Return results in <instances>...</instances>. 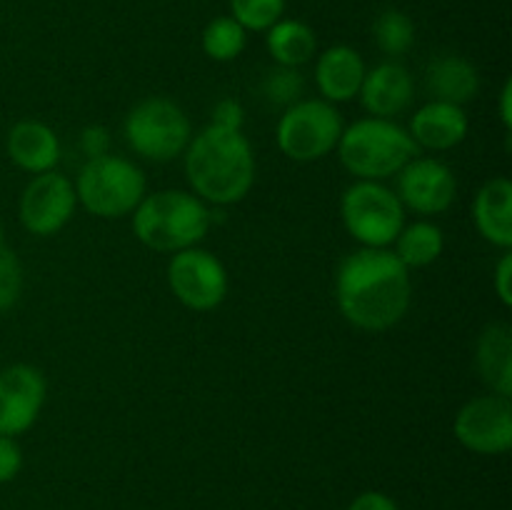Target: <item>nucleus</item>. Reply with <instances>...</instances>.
<instances>
[{"label":"nucleus","mask_w":512,"mask_h":510,"mask_svg":"<svg viewBox=\"0 0 512 510\" xmlns=\"http://www.w3.org/2000/svg\"><path fill=\"white\" fill-rule=\"evenodd\" d=\"M338 305L363 330H388L410 308V275L393 250L363 248L348 255L338 270Z\"/></svg>","instance_id":"nucleus-1"},{"label":"nucleus","mask_w":512,"mask_h":510,"mask_svg":"<svg viewBox=\"0 0 512 510\" xmlns=\"http://www.w3.org/2000/svg\"><path fill=\"white\" fill-rule=\"evenodd\" d=\"M185 173L195 193L208 203H240L255 180L253 148L240 130L208 125L188 143Z\"/></svg>","instance_id":"nucleus-2"},{"label":"nucleus","mask_w":512,"mask_h":510,"mask_svg":"<svg viewBox=\"0 0 512 510\" xmlns=\"http://www.w3.org/2000/svg\"><path fill=\"white\" fill-rule=\"evenodd\" d=\"M133 213V230L140 243L158 253L195 248L213 220L203 200L183 190H158L145 195Z\"/></svg>","instance_id":"nucleus-3"},{"label":"nucleus","mask_w":512,"mask_h":510,"mask_svg":"<svg viewBox=\"0 0 512 510\" xmlns=\"http://www.w3.org/2000/svg\"><path fill=\"white\" fill-rule=\"evenodd\" d=\"M338 153L355 178L383 180L400 173L418 155V145L393 120L365 118L343 128Z\"/></svg>","instance_id":"nucleus-4"},{"label":"nucleus","mask_w":512,"mask_h":510,"mask_svg":"<svg viewBox=\"0 0 512 510\" xmlns=\"http://www.w3.org/2000/svg\"><path fill=\"white\" fill-rule=\"evenodd\" d=\"M75 195L98 218H123L145 198V175L118 155H100L80 170Z\"/></svg>","instance_id":"nucleus-5"},{"label":"nucleus","mask_w":512,"mask_h":510,"mask_svg":"<svg viewBox=\"0 0 512 510\" xmlns=\"http://www.w3.org/2000/svg\"><path fill=\"white\" fill-rule=\"evenodd\" d=\"M348 233L365 248H385L395 243L405 225V208L398 195L378 180H358L350 185L340 203Z\"/></svg>","instance_id":"nucleus-6"},{"label":"nucleus","mask_w":512,"mask_h":510,"mask_svg":"<svg viewBox=\"0 0 512 510\" xmlns=\"http://www.w3.org/2000/svg\"><path fill=\"white\" fill-rule=\"evenodd\" d=\"M125 138L143 158L165 163L188 148L190 120L180 105L168 98H148L125 118Z\"/></svg>","instance_id":"nucleus-7"},{"label":"nucleus","mask_w":512,"mask_h":510,"mask_svg":"<svg viewBox=\"0 0 512 510\" xmlns=\"http://www.w3.org/2000/svg\"><path fill=\"white\" fill-rule=\"evenodd\" d=\"M343 120L328 100H298L278 123V145L290 160L313 163L338 148Z\"/></svg>","instance_id":"nucleus-8"},{"label":"nucleus","mask_w":512,"mask_h":510,"mask_svg":"<svg viewBox=\"0 0 512 510\" xmlns=\"http://www.w3.org/2000/svg\"><path fill=\"white\" fill-rule=\"evenodd\" d=\"M168 283L175 298L190 310H213L228 295V273L213 253L185 248L168 265Z\"/></svg>","instance_id":"nucleus-9"},{"label":"nucleus","mask_w":512,"mask_h":510,"mask_svg":"<svg viewBox=\"0 0 512 510\" xmlns=\"http://www.w3.org/2000/svg\"><path fill=\"white\" fill-rule=\"evenodd\" d=\"M455 435L480 455L508 453L512 445V405L503 395H483L460 408Z\"/></svg>","instance_id":"nucleus-10"},{"label":"nucleus","mask_w":512,"mask_h":510,"mask_svg":"<svg viewBox=\"0 0 512 510\" xmlns=\"http://www.w3.org/2000/svg\"><path fill=\"white\" fill-rule=\"evenodd\" d=\"M75 203L78 195L73 183L65 175L48 170L25 185L20 195V220L33 235H53L73 218Z\"/></svg>","instance_id":"nucleus-11"},{"label":"nucleus","mask_w":512,"mask_h":510,"mask_svg":"<svg viewBox=\"0 0 512 510\" xmlns=\"http://www.w3.org/2000/svg\"><path fill=\"white\" fill-rule=\"evenodd\" d=\"M458 193L453 170L433 158H413L398 175V198L403 208L423 215L443 213Z\"/></svg>","instance_id":"nucleus-12"},{"label":"nucleus","mask_w":512,"mask_h":510,"mask_svg":"<svg viewBox=\"0 0 512 510\" xmlns=\"http://www.w3.org/2000/svg\"><path fill=\"white\" fill-rule=\"evenodd\" d=\"M45 400V380L30 365L0 370V435L25 433L38 420Z\"/></svg>","instance_id":"nucleus-13"},{"label":"nucleus","mask_w":512,"mask_h":510,"mask_svg":"<svg viewBox=\"0 0 512 510\" xmlns=\"http://www.w3.org/2000/svg\"><path fill=\"white\" fill-rule=\"evenodd\" d=\"M358 95L373 118L390 120L413 103V78L403 65L383 63L365 73Z\"/></svg>","instance_id":"nucleus-14"},{"label":"nucleus","mask_w":512,"mask_h":510,"mask_svg":"<svg viewBox=\"0 0 512 510\" xmlns=\"http://www.w3.org/2000/svg\"><path fill=\"white\" fill-rule=\"evenodd\" d=\"M468 128V115L460 105L430 100L413 115L410 138L415 140V145H425L430 150H450L463 143Z\"/></svg>","instance_id":"nucleus-15"},{"label":"nucleus","mask_w":512,"mask_h":510,"mask_svg":"<svg viewBox=\"0 0 512 510\" xmlns=\"http://www.w3.org/2000/svg\"><path fill=\"white\" fill-rule=\"evenodd\" d=\"M365 63L358 50L348 45H335L328 48L318 58L315 65V80H318L320 93L328 103H345L360 93V85L365 78Z\"/></svg>","instance_id":"nucleus-16"},{"label":"nucleus","mask_w":512,"mask_h":510,"mask_svg":"<svg viewBox=\"0 0 512 510\" xmlns=\"http://www.w3.org/2000/svg\"><path fill=\"white\" fill-rule=\"evenodd\" d=\"M8 155L28 173H48L60 160L58 135L38 120H20L8 133Z\"/></svg>","instance_id":"nucleus-17"},{"label":"nucleus","mask_w":512,"mask_h":510,"mask_svg":"<svg viewBox=\"0 0 512 510\" xmlns=\"http://www.w3.org/2000/svg\"><path fill=\"white\" fill-rule=\"evenodd\" d=\"M475 225L480 235L498 248L512 245V183L508 178H493L480 188L473 205Z\"/></svg>","instance_id":"nucleus-18"},{"label":"nucleus","mask_w":512,"mask_h":510,"mask_svg":"<svg viewBox=\"0 0 512 510\" xmlns=\"http://www.w3.org/2000/svg\"><path fill=\"white\" fill-rule=\"evenodd\" d=\"M478 370L495 395H512V330L505 323H493L478 340Z\"/></svg>","instance_id":"nucleus-19"},{"label":"nucleus","mask_w":512,"mask_h":510,"mask_svg":"<svg viewBox=\"0 0 512 510\" xmlns=\"http://www.w3.org/2000/svg\"><path fill=\"white\" fill-rule=\"evenodd\" d=\"M428 88L435 95V100L453 103L463 108V103L473 100L480 90V75L460 55H443L433 60L428 68Z\"/></svg>","instance_id":"nucleus-20"},{"label":"nucleus","mask_w":512,"mask_h":510,"mask_svg":"<svg viewBox=\"0 0 512 510\" xmlns=\"http://www.w3.org/2000/svg\"><path fill=\"white\" fill-rule=\"evenodd\" d=\"M315 33L300 20H278L268 28V50L283 68H298L315 55Z\"/></svg>","instance_id":"nucleus-21"},{"label":"nucleus","mask_w":512,"mask_h":510,"mask_svg":"<svg viewBox=\"0 0 512 510\" xmlns=\"http://www.w3.org/2000/svg\"><path fill=\"white\" fill-rule=\"evenodd\" d=\"M443 245V230L428 220H418L413 225H403L395 238V255L405 268H425L440 258Z\"/></svg>","instance_id":"nucleus-22"},{"label":"nucleus","mask_w":512,"mask_h":510,"mask_svg":"<svg viewBox=\"0 0 512 510\" xmlns=\"http://www.w3.org/2000/svg\"><path fill=\"white\" fill-rule=\"evenodd\" d=\"M203 50L208 58L220 60V63L235 60L245 50V28L233 15L215 18L203 33Z\"/></svg>","instance_id":"nucleus-23"},{"label":"nucleus","mask_w":512,"mask_h":510,"mask_svg":"<svg viewBox=\"0 0 512 510\" xmlns=\"http://www.w3.org/2000/svg\"><path fill=\"white\" fill-rule=\"evenodd\" d=\"M375 40H378L380 50L388 55H403L408 53L410 45L415 40V25L400 10H385L378 20H375Z\"/></svg>","instance_id":"nucleus-24"},{"label":"nucleus","mask_w":512,"mask_h":510,"mask_svg":"<svg viewBox=\"0 0 512 510\" xmlns=\"http://www.w3.org/2000/svg\"><path fill=\"white\" fill-rule=\"evenodd\" d=\"M230 8L245 30H268L283 15L285 0H230Z\"/></svg>","instance_id":"nucleus-25"},{"label":"nucleus","mask_w":512,"mask_h":510,"mask_svg":"<svg viewBox=\"0 0 512 510\" xmlns=\"http://www.w3.org/2000/svg\"><path fill=\"white\" fill-rule=\"evenodd\" d=\"M300 93H303V75L295 68H283L265 75L263 80V95L275 105H293L298 103Z\"/></svg>","instance_id":"nucleus-26"},{"label":"nucleus","mask_w":512,"mask_h":510,"mask_svg":"<svg viewBox=\"0 0 512 510\" xmlns=\"http://www.w3.org/2000/svg\"><path fill=\"white\" fill-rule=\"evenodd\" d=\"M20 288H23V268L15 253L10 250H0V313L13 308L15 300L20 298Z\"/></svg>","instance_id":"nucleus-27"},{"label":"nucleus","mask_w":512,"mask_h":510,"mask_svg":"<svg viewBox=\"0 0 512 510\" xmlns=\"http://www.w3.org/2000/svg\"><path fill=\"white\" fill-rule=\"evenodd\" d=\"M20 465H23L20 445L10 435H0V483L13 480L20 473Z\"/></svg>","instance_id":"nucleus-28"},{"label":"nucleus","mask_w":512,"mask_h":510,"mask_svg":"<svg viewBox=\"0 0 512 510\" xmlns=\"http://www.w3.org/2000/svg\"><path fill=\"white\" fill-rule=\"evenodd\" d=\"M243 120L245 113L240 108L238 100L228 98V100H220L213 110V123L210 125H218V128H228V130H240L243 128Z\"/></svg>","instance_id":"nucleus-29"},{"label":"nucleus","mask_w":512,"mask_h":510,"mask_svg":"<svg viewBox=\"0 0 512 510\" xmlns=\"http://www.w3.org/2000/svg\"><path fill=\"white\" fill-rule=\"evenodd\" d=\"M110 135L108 130L100 128V125H93V128H85L83 135H80V148L88 155V160L100 158V155H108Z\"/></svg>","instance_id":"nucleus-30"},{"label":"nucleus","mask_w":512,"mask_h":510,"mask_svg":"<svg viewBox=\"0 0 512 510\" xmlns=\"http://www.w3.org/2000/svg\"><path fill=\"white\" fill-rule=\"evenodd\" d=\"M512 255L505 253L495 268V290L505 305H512Z\"/></svg>","instance_id":"nucleus-31"},{"label":"nucleus","mask_w":512,"mask_h":510,"mask_svg":"<svg viewBox=\"0 0 512 510\" xmlns=\"http://www.w3.org/2000/svg\"><path fill=\"white\" fill-rule=\"evenodd\" d=\"M348 510H398V505L383 493H363L353 500Z\"/></svg>","instance_id":"nucleus-32"},{"label":"nucleus","mask_w":512,"mask_h":510,"mask_svg":"<svg viewBox=\"0 0 512 510\" xmlns=\"http://www.w3.org/2000/svg\"><path fill=\"white\" fill-rule=\"evenodd\" d=\"M500 118H503L505 128H512V83L508 80L503 88V93H500Z\"/></svg>","instance_id":"nucleus-33"},{"label":"nucleus","mask_w":512,"mask_h":510,"mask_svg":"<svg viewBox=\"0 0 512 510\" xmlns=\"http://www.w3.org/2000/svg\"><path fill=\"white\" fill-rule=\"evenodd\" d=\"M5 245H3V228H0V250H3Z\"/></svg>","instance_id":"nucleus-34"}]
</instances>
